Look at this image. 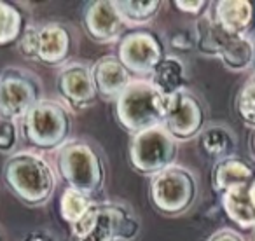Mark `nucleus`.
<instances>
[{
	"mask_svg": "<svg viewBox=\"0 0 255 241\" xmlns=\"http://www.w3.org/2000/svg\"><path fill=\"white\" fill-rule=\"evenodd\" d=\"M248 150H250L252 159L255 161V128H252L250 138H248Z\"/></svg>",
	"mask_w": 255,
	"mask_h": 241,
	"instance_id": "nucleus-30",
	"label": "nucleus"
},
{
	"mask_svg": "<svg viewBox=\"0 0 255 241\" xmlns=\"http://www.w3.org/2000/svg\"><path fill=\"white\" fill-rule=\"evenodd\" d=\"M70 128V112L56 100H39L21 119L26 142L42 150L61 149L68 142Z\"/></svg>",
	"mask_w": 255,
	"mask_h": 241,
	"instance_id": "nucleus-6",
	"label": "nucleus"
},
{
	"mask_svg": "<svg viewBox=\"0 0 255 241\" xmlns=\"http://www.w3.org/2000/svg\"><path fill=\"white\" fill-rule=\"evenodd\" d=\"M18 51L23 58L35 61L37 51V26H25L18 39Z\"/></svg>",
	"mask_w": 255,
	"mask_h": 241,
	"instance_id": "nucleus-25",
	"label": "nucleus"
},
{
	"mask_svg": "<svg viewBox=\"0 0 255 241\" xmlns=\"http://www.w3.org/2000/svg\"><path fill=\"white\" fill-rule=\"evenodd\" d=\"M236 110L245 124L255 128V74L245 82L238 93Z\"/></svg>",
	"mask_w": 255,
	"mask_h": 241,
	"instance_id": "nucleus-24",
	"label": "nucleus"
},
{
	"mask_svg": "<svg viewBox=\"0 0 255 241\" xmlns=\"http://www.w3.org/2000/svg\"><path fill=\"white\" fill-rule=\"evenodd\" d=\"M23 16L12 4L0 0V46L18 42L23 32Z\"/></svg>",
	"mask_w": 255,
	"mask_h": 241,
	"instance_id": "nucleus-23",
	"label": "nucleus"
},
{
	"mask_svg": "<svg viewBox=\"0 0 255 241\" xmlns=\"http://www.w3.org/2000/svg\"><path fill=\"white\" fill-rule=\"evenodd\" d=\"M250 241H255V227L252 229V234H250Z\"/></svg>",
	"mask_w": 255,
	"mask_h": 241,
	"instance_id": "nucleus-32",
	"label": "nucleus"
},
{
	"mask_svg": "<svg viewBox=\"0 0 255 241\" xmlns=\"http://www.w3.org/2000/svg\"><path fill=\"white\" fill-rule=\"evenodd\" d=\"M56 89L61 103L72 110H84L96 100V89L91 79V67L82 61H72L60 68Z\"/></svg>",
	"mask_w": 255,
	"mask_h": 241,
	"instance_id": "nucleus-12",
	"label": "nucleus"
},
{
	"mask_svg": "<svg viewBox=\"0 0 255 241\" xmlns=\"http://www.w3.org/2000/svg\"><path fill=\"white\" fill-rule=\"evenodd\" d=\"M254 63H255V40H254Z\"/></svg>",
	"mask_w": 255,
	"mask_h": 241,
	"instance_id": "nucleus-33",
	"label": "nucleus"
},
{
	"mask_svg": "<svg viewBox=\"0 0 255 241\" xmlns=\"http://www.w3.org/2000/svg\"><path fill=\"white\" fill-rule=\"evenodd\" d=\"M170 98L161 95L149 79L131 81L114 102V112L121 128L133 136L156 126H163Z\"/></svg>",
	"mask_w": 255,
	"mask_h": 241,
	"instance_id": "nucleus-2",
	"label": "nucleus"
},
{
	"mask_svg": "<svg viewBox=\"0 0 255 241\" xmlns=\"http://www.w3.org/2000/svg\"><path fill=\"white\" fill-rule=\"evenodd\" d=\"M93 199L75 189L67 187L60 196V215L67 224H75L88 213L93 206Z\"/></svg>",
	"mask_w": 255,
	"mask_h": 241,
	"instance_id": "nucleus-22",
	"label": "nucleus"
},
{
	"mask_svg": "<svg viewBox=\"0 0 255 241\" xmlns=\"http://www.w3.org/2000/svg\"><path fill=\"white\" fill-rule=\"evenodd\" d=\"M215 23L231 35H247L254 21V5L248 0H220L213 9Z\"/></svg>",
	"mask_w": 255,
	"mask_h": 241,
	"instance_id": "nucleus-17",
	"label": "nucleus"
},
{
	"mask_svg": "<svg viewBox=\"0 0 255 241\" xmlns=\"http://www.w3.org/2000/svg\"><path fill=\"white\" fill-rule=\"evenodd\" d=\"M199 143L206 156L215 157L217 161L233 157V154L236 152V135L224 124H213L203 129L199 135Z\"/></svg>",
	"mask_w": 255,
	"mask_h": 241,
	"instance_id": "nucleus-19",
	"label": "nucleus"
},
{
	"mask_svg": "<svg viewBox=\"0 0 255 241\" xmlns=\"http://www.w3.org/2000/svg\"><path fill=\"white\" fill-rule=\"evenodd\" d=\"M117 58L131 75L150 77L164 58V47L152 32H133L121 39Z\"/></svg>",
	"mask_w": 255,
	"mask_h": 241,
	"instance_id": "nucleus-11",
	"label": "nucleus"
},
{
	"mask_svg": "<svg viewBox=\"0 0 255 241\" xmlns=\"http://www.w3.org/2000/svg\"><path fill=\"white\" fill-rule=\"evenodd\" d=\"M247 196H248V201H250V205L254 206V210H255V178L252 180V184L247 187Z\"/></svg>",
	"mask_w": 255,
	"mask_h": 241,
	"instance_id": "nucleus-29",
	"label": "nucleus"
},
{
	"mask_svg": "<svg viewBox=\"0 0 255 241\" xmlns=\"http://www.w3.org/2000/svg\"><path fill=\"white\" fill-rule=\"evenodd\" d=\"M140 222L123 203H93L84 217L70 226V241H133Z\"/></svg>",
	"mask_w": 255,
	"mask_h": 241,
	"instance_id": "nucleus-3",
	"label": "nucleus"
},
{
	"mask_svg": "<svg viewBox=\"0 0 255 241\" xmlns=\"http://www.w3.org/2000/svg\"><path fill=\"white\" fill-rule=\"evenodd\" d=\"M70 32L61 23H47L44 26H37L35 61H40L47 67L63 65L70 54Z\"/></svg>",
	"mask_w": 255,
	"mask_h": 241,
	"instance_id": "nucleus-15",
	"label": "nucleus"
},
{
	"mask_svg": "<svg viewBox=\"0 0 255 241\" xmlns=\"http://www.w3.org/2000/svg\"><path fill=\"white\" fill-rule=\"evenodd\" d=\"M18 140V128L12 120L0 119V152H11Z\"/></svg>",
	"mask_w": 255,
	"mask_h": 241,
	"instance_id": "nucleus-26",
	"label": "nucleus"
},
{
	"mask_svg": "<svg viewBox=\"0 0 255 241\" xmlns=\"http://www.w3.org/2000/svg\"><path fill=\"white\" fill-rule=\"evenodd\" d=\"M4 180L9 191L28 206L46 205L56 189V175L42 156L19 150L7 157Z\"/></svg>",
	"mask_w": 255,
	"mask_h": 241,
	"instance_id": "nucleus-1",
	"label": "nucleus"
},
{
	"mask_svg": "<svg viewBox=\"0 0 255 241\" xmlns=\"http://www.w3.org/2000/svg\"><path fill=\"white\" fill-rule=\"evenodd\" d=\"M126 25H147L161 11L159 0H114Z\"/></svg>",
	"mask_w": 255,
	"mask_h": 241,
	"instance_id": "nucleus-21",
	"label": "nucleus"
},
{
	"mask_svg": "<svg viewBox=\"0 0 255 241\" xmlns=\"http://www.w3.org/2000/svg\"><path fill=\"white\" fill-rule=\"evenodd\" d=\"M196 46L199 53L220 58L224 67L233 72H243L254 63V40L224 32L210 12L196 23Z\"/></svg>",
	"mask_w": 255,
	"mask_h": 241,
	"instance_id": "nucleus-7",
	"label": "nucleus"
},
{
	"mask_svg": "<svg viewBox=\"0 0 255 241\" xmlns=\"http://www.w3.org/2000/svg\"><path fill=\"white\" fill-rule=\"evenodd\" d=\"M25 241H51V240H49V236H46V234H42V233H33V234H30V236H26Z\"/></svg>",
	"mask_w": 255,
	"mask_h": 241,
	"instance_id": "nucleus-31",
	"label": "nucleus"
},
{
	"mask_svg": "<svg viewBox=\"0 0 255 241\" xmlns=\"http://www.w3.org/2000/svg\"><path fill=\"white\" fill-rule=\"evenodd\" d=\"M206 241H245V238L241 236L238 231L229 229V227H222V229L210 234V236L206 238Z\"/></svg>",
	"mask_w": 255,
	"mask_h": 241,
	"instance_id": "nucleus-28",
	"label": "nucleus"
},
{
	"mask_svg": "<svg viewBox=\"0 0 255 241\" xmlns=\"http://www.w3.org/2000/svg\"><path fill=\"white\" fill-rule=\"evenodd\" d=\"M178 147L164 126H156L133 136L129 143V164L142 175L154 177L175 164Z\"/></svg>",
	"mask_w": 255,
	"mask_h": 241,
	"instance_id": "nucleus-8",
	"label": "nucleus"
},
{
	"mask_svg": "<svg viewBox=\"0 0 255 241\" xmlns=\"http://www.w3.org/2000/svg\"><path fill=\"white\" fill-rule=\"evenodd\" d=\"M222 208L226 215L241 229H254L255 227V210L250 205L247 196V187L233 189L220 196Z\"/></svg>",
	"mask_w": 255,
	"mask_h": 241,
	"instance_id": "nucleus-20",
	"label": "nucleus"
},
{
	"mask_svg": "<svg viewBox=\"0 0 255 241\" xmlns=\"http://www.w3.org/2000/svg\"><path fill=\"white\" fill-rule=\"evenodd\" d=\"M40 98V82L25 68H5L0 72V119L12 120L28 114Z\"/></svg>",
	"mask_w": 255,
	"mask_h": 241,
	"instance_id": "nucleus-9",
	"label": "nucleus"
},
{
	"mask_svg": "<svg viewBox=\"0 0 255 241\" xmlns=\"http://www.w3.org/2000/svg\"><path fill=\"white\" fill-rule=\"evenodd\" d=\"M199 194L194 171L180 164L156 173L150 178L149 198L154 210L164 217H180L194 206Z\"/></svg>",
	"mask_w": 255,
	"mask_h": 241,
	"instance_id": "nucleus-5",
	"label": "nucleus"
},
{
	"mask_svg": "<svg viewBox=\"0 0 255 241\" xmlns=\"http://www.w3.org/2000/svg\"><path fill=\"white\" fill-rule=\"evenodd\" d=\"M206 124V110L203 102L189 89L170 96L168 116L164 128L175 138V142H189L201 135Z\"/></svg>",
	"mask_w": 255,
	"mask_h": 241,
	"instance_id": "nucleus-10",
	"label": "nucleus"
},
{
	"mask_svg": "<svg viewBox=\"0 0 255 241\" xmlns=\"http://www.w3.org/2000/svg\"><path fill=\"white\" fill-rule=\"evenodd\" d=\"M173 5L180 12H187V14L198 16V14H203V12L206 11L208 2H203V0H191V2H187V0H175Z\"/></svg>",
	"mask_w": 255,
	"mask_h": 241,
	"instance_id": "nucleus-27",
	"label": "nucleus"
},
{
	"mask_svg": "<svg viewBox=\"0 0 255 241\" xmlns=\"http://www.w3.org/2000/svg\"><path fill=\"white\" fill-rule=\"evenodd\" d=\"M255 178V171L247 161L240 157H226L213 164L212 185L220 196L227 191L248 187Z\"/></svg>",
	"mask_w": 255,
	"mask_h": 241,
	"instance_id": "nucleus-16",
	"label": "nucleus"
},
{
	"mask_svg": "<svg viewBox=\"0 0 255 241\" xmlns=\"http://www.w3.org/2000/svg\"><path fill=\"white\" fill-rule=\"evenodd\" d=\"M58 170L67 187L89 198L105 185L107 171L102 156L84 140H72L58 149Z\"/></svg>",
	"mask_w": 255,
	"mask_h": 241,
	"instance_id": "nucleus-4",
	"label": "nucleus"
},
{
	"mask_svg": "<svg viewBox=\"0 0 255 241\" xmlns=\"http://www.w3.org/2000/svg\"><path fill=\"white\" fill-rule=\"evenodd\" d=\"M150 84L164 96H173L175 93L185 89V65L182 63V60L175 56H164L161 60V63L156 67V70L150 74L149 77Z\"/></svg>",
	"mask_w": 255,
	"mask_h": 241,
	"instance_id": "nucleus-18",
	"label": "nucleus"
},
{
	"mask_svg": "<svg viewBox=\"0 0 255 241\" xmlns=\"http://www.w3.org/2000/svg\"><path fill=\"white\" fill-rule=\"evenodd\" d=\"M84 28L89 39L98 44H110L121 39L126 23L112 0H95L84 9Z\"/></svg>",
	"mask_w": 255,
	"mask_h": 241,
	"instance_id": "nucleus-13",
	"label": "nucleus"
},
{
	"mask_svg": "<svg viewBox=\"0 0 255 241\" xmlns=\"http://www.w3.org/2000/svg\"><path fill=\"white\" fill-rule=\"evenodd\" d=\"M91 79L96 95L109 102H116L131 82V74L121 63L117 54H105L91 67Z\"/></svg>",
	"mask_w": 255,
	"mask_h": 241,
	"instance_id": "nucleus-14",
	"label": "nucleus"
}]
</instances>
